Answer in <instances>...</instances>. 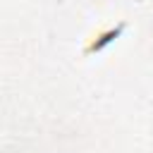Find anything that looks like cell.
<instances>
[{"label":"cell","instance_id":"6da1fadb","mask_svg":"<svg viewBox=\"0 0 153 153\" xmlns=\"http://www.w3.org/2000/svg\"><path fill=\"white\" fill-rule=\"evenodd\" d=\"M122 29H124V24H120L117 29H110L108 33H103V36H100L98 41H93V43H91V45L86 48V55H88V53H93V50H100L103 45H108V43H110L112 38H117V36H120V31H122Z\"/></svg>","mask_w":153,"mask_h":153}]
</instances>
